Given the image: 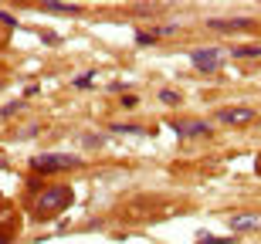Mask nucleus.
<instances>
[{
  "label": "nucleus",
  "instance_id": "f257e3e1",
  "mask_svg": "<svg viewBox=\"0 0 261 244\" xmlns=\"http://www.w3.org/2000/svg\"><path fill=\"white\" fill-rule=\"evenodd\" d=\"M71 200H75L71 186H65V183L44 186V190H38V194L31 197V217H34L38 224H41V221H48V217H58L61 210L71 207Z\"/></svg>",
  "mask_w": 261,
  "mask_h": 244
},
{
  "label": "nucleus",
  "instance_id": "39448f33",
  "mask_svg": "<svg viewBox=\"0 0 261 244\" xmlns=\"http://www.w3.org/2000/svg\"><path fill=\"white\" fill-rule=\"evenodd\" d=\"M20 231V221H17V210L10 200H0V244H10Z\"/></svg>",
  "mask_w": 261,
  "mask_h": 244
},
{
  "label": "nucleus",
  "instance_id": "4468645a",
  "mask_svg": "<svg viewBox=\"0 0 261 244\" xmlns=\"http://www.w3.org/2000/svg\"><path fill=\"white\" fill-rule=\"evenodd\" d=\"M156 41L160 38H156L153 31H136V44H139V48H149V44H156Z\"/></svg>",
  "mask_w": 261,
  "mask_h": 244
},
{
  "label": "nucleus",
  "instance_id": "a211bd4d",
  "mask_svg": "<svg viewBox=\"0 0 261 244\" xmlns=\"http://www.w3.org/2000/svg\"><path fill=\"white\" fill-rule=\"evenodd\" d=\"M106 146V136H85V149H98Z\"/></svg>",
  "mask_w": 261,
  "mask_h": 244
},
{
  "label": "nucleus",
  "instance_id": "412c9836",
  "mask_svg": "<svg viewBox=\"0 0 261 244\" xmlns=\"http://www.w3.org/2000/svg\"><path fill=\"white\" fill-rule=\"evenodd\" d=\"M0 170H7V159H4V156H0Z\"/></svg>",
  "mask_w": 261,
  "mask_h": 244
},
{
  "label": "nucleus",
  "instance_id": "0eeeda50",
  "mask_svg": "<svg viewBox=\"0 0 261 244\" xmlns=\"http://www.w3.org/2000/svg\"><path fill=\"white\" fill-rule=\"evenodd\" d=\"M227 227L234 231V237L254 234V231H261V214H231L227 217Z\"/></svg>",
  "mask_w": 261,
  "mask_h": 244
},
{
  "label": "nucleus",
  "instance_id": "9d476101",
  "mask_svg": "<svg viewBox=\"0 0 261 244\" xmlns=\"http://www.w3.org/2000/svg\"><path fill=\"white\" fill-rule=\"evenodd\" d=\"M238 241V237H221V234H211V231H200V234H197V244H234Z\"/></svg>",
  "mask_w": 261,
  "mask_h": 244
},
{
  "label": "nucleus",
  "instance_id": "7ed1b4c3",
  "mask_svg": "<svg viewBox=\"0 0 261 244\" xmlns=\"http://www.w3.org/2000/svg\"><path fill=\"white\" fill-rule=\"evenodd\" d=\"M187 58H190V65H194L200 75H214V71L224 68V51L221 48H194Z\"/></svg>",
  "mask_w": 261,
  "mask_h": 244
},
{
  "label": "nucleus",
  "instance_id": "4be33fe9",
  "mask_svg": "<svg viewBox=\"0 0 261 244\" xmlns=\"http://www.w3.org/2000/svg\"><path fill=\"white\" fill-rule=\"evenodd\" d=\"M258 176H261V163H258Z\"/></svg>",
  "mask_w": 261,
  "mask_h": 244
},
{
  "label": "nucleus",
  "instance_id": "aec40b11",
  "mask_svg": "<svg viewBox=\"0 0 261 244\" xmlns=\"http://www.w3.org/2000/svg\"><path fill=\"white\" fill-rule=\"evenodd\" d=\"M41 41H48V44H58L61 38H58V34H48V31H41Z\"/></svg>",
  "mask_w": 261,
  "mask_h": 244
},
{
  "label": "nucleus",
  "instance_id": "5701e85b",
  "mask_svg": "<svg viewBox=\"0 0 261 244\" xmlns=\"http://www.w3.org/2000/svg\"><path fill=\"white\" fill-rule=\"evenodd\" d=\"M0 88H4V82H0Z\"/></svg>",
  "mask_w": 261,
  "mask_h": 244
},
{
  "label": "nucleus",
  "instance_id": "6e6552de",
  "mask_svg": "<svg viewBox=\"0 0 261 244\" xmlns=\"http://www.w3.org/2000/svg\"><path fill=\"white\" fill-rule=\"evenodd\" d=\"M251 24H254L251 17H211L207 20V28L221 31V34H234V31H244V28H251Z\"/></svg>",
  "mask_w": 261,
  "mask_h": 244
},
{
  "label": "nucleus",
  "instance_id": "f3484780",
  "mask_svg": "<svg viewBox=\"0 0 261 244\" xmlns=\"http://www.w3.org/2000/svg\"><path fill=\"white\" fill-rule=\"evenodd\" d=\"M119 105H122V109H136V105H139V95H136V92H126Z\"/></svg>",
  "mask_w": 261,
  "mask_h": 244
},
{
  "label": "nucleus",
  "instance_id": "2eb2a0df",
  "mask_svg": "<svg viewBox=\"0 0 261 244\" xmlns=\"http://www.w3.org/2000/svg\"><path fill=\"white\" fill-rule=\"evenodd\" d=\"M160 102H166V105H176V102H180V92H173V88H160Z\"/></svg>",
  "mask_w": 261,
  "mask_h": 244
},
{
  "label": "nucleus",
  "instance_id": "f03ea898",
  "mask_svg": "<svg viewBox=\"0 0 261 244\" xmlns=\"http://www.w3.org/2000/svg\"><path fill=\"white\" fill-rule=\"evenodd\" d=\"M78 166H82V156H75V153H38V156H31V170L38 176L65 173V170H78Z\"/></svg>",
  "mask_w": 261,
  "mask_h": 244
},
{
  "label": "nucleus",
  "instance_id": "6ab92c4d",
  "mask_svg": "<svg viewBox=\"0 0 261 244\" xmlns=\"http://www.w3.org/2000/svg\"><path fill=\"white\" fill-rule=\"evenodd\" d=\"M0 24H10V28H17V17L7 14V10H0Z\"/></svg>",
  "mask_w": 261,
  "mask_h": 244
},
{
  "label": "nucleus",
  "instance_id": "9b49d317",
  "mask_svg": "<svg viewBox=\"0 0 261 244\" xmlns=\"http://www.w3.org/2000/svg\"><path fill=\"white\" fill-rule=\"evenodd\" d=\"M112 132H122V136H146V129L136 126V122H116V126H112Z\"/></svg>",
  "mask_w": 261,
  "mask_h": 244
},
{
  "label": "nucleus",
  "instance_id": "423d86ee",
  "mask_svg": "<svg viewBox=\"0 0 261 244\" xmlns=\"http://www.w3.org/2000/svg\"><path fill=\"white\" fill-rule=\"evenodd\" d=\"M217 122L221 126H248V122H254V109L251 105H224V109H217Z\"/></svg>",
  "mask_w": 261,
  "mask_h": 244
},
{
  "label": "nucleus",
  "instance_id": "f8f14e48",
  "mask_svg": "<svg viewBox=\"0 0 261 244\" xmlns=\"http://www.w3.org/2000/svg\"><path fill=\"white\" fill-rule=\"evenodd\" d=\"M231 58H261V44H241L231 51Z\"/></svg>",
  "mask_w": 261,
  "mask_h": 244
},
{
  "label": "nucleus",
  "instance_id": "1a4fd4ad",
  "mask_svg": "<svg viewBox=\"0 0 261 244\" xmlns=\"http://www.w3.org/2000/svg\"><path fill=\"white\" fill-rule=\"evenodd\" d=\"M41 10H48V14H82V4H65V0H48V4H41Z\"/></svg>",
  "mask_w": 261,
  "mask_h": 244
},
{
  "label": "nucleus",
  "instance_id": "dca6fc26",
  "mask_svg": "<svg viewBox=\"0 0 261 244\" xmlns=\"http://www.w3.org/2000/svg\"><path fill=\"white\" fill-rule=\"evenodd\" d=\"M92 78H95V71H82V75H75L71 85H75V88H88V85H92Z\"/></svg>",
  "mask_w": 261,
  "mask_h": 244
},
{
  "label": "nucleus",
  "instance_id": "20e7f679",
  "mask_svg": "<svg viewBox=\"0 0 261 244\" xmlns=\"http://www.w3.org/2000/svg\"><path fill=\"white\" fill-rule=\"evenodd\" d=\"M176 132V139H203V136H211L214 126L211 122H203V119H173L170 122Z\"/></svg>",
  "mask_w": 261,
  "mask_h": 244
},
{
  "label": "nucleus",
  "instance_id": "ddd939ff",
  "mask_svg": "<svg viewBox=\"0 0 261 244\" xmlns=\"http://www.w3.org/2000/svg\"><path fill=\"white\" fill-rule=\"evenodd\" d=\"M20 109H24V98H20V102H7V105L0 109V119H14V116H20Z\"/></svg>",
  "mask_w": 261,
  "mask_h": 244
}]
</instances>
